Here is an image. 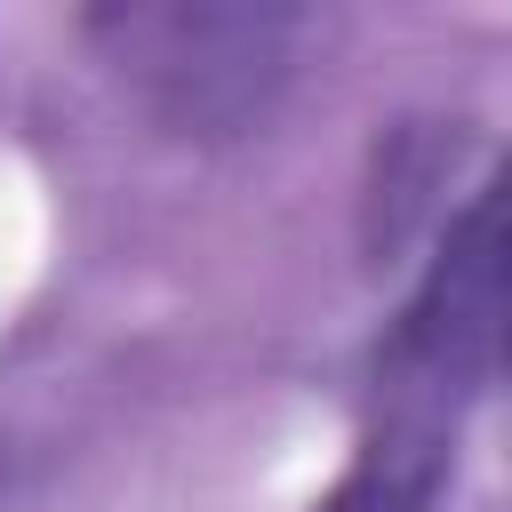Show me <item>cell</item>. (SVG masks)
I'll return each instance as SVG.
<instances>
[{
    "mask_svg": "<svg viewBox=\"0 0 512 512\" xmlns=\"http://www.w3.org/2000/svg\"><path fill=\"white\" fill-rule=\"evenodd\" d=\"M504 336H512V152L472 192V208L440 232V248H432L400 328L384 336L376 384L432 392V400L464 408L480 368H496Z\"/></svg>",
    "mask_w": 512,
    "mask_h": 512,
    "instance_id": "cell-1",
    "label": "cell"
},
{
    "mask_svg": "<svg viewBox=\"0 0 512 512\" xmlns=\"http://www.w3.org/2000/svg\"><path fill=\"white\" fill-rule=\"evenodd\" d=\"M88 32L176 128H240L272 104L296 16L280 8H112Z\"/></svg>",
    "mask_w": 512,
    "mask_h": 512,
    "instance_id": "cell-2",
    "label": "cell"
},
{
    "mask_svg": "<svg viewBox=\"0 0 512 512\" xmlns=\"http://www.w3.org/2000/svg\"><path fill=\"white\" fill-rule=\"evenodd\" d=\"M496 368H504V376H512V336H504V352H496Z\"/></svg>",
    "mask_w": 512,
    "mask_h": 512,
    "instance_id": "cell-3",
    "label": "cell"
}]
</instances>
